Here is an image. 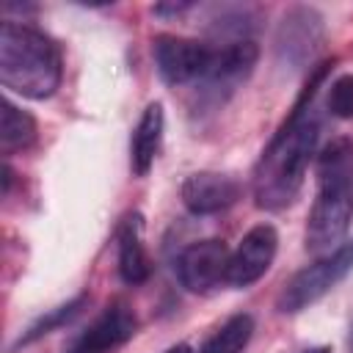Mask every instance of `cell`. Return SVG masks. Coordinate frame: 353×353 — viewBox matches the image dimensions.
Listing matches in <instances>:
<instances>
[{
    "instance_id": "1",
    "label": "cell",
    "mask_w": 353,
    "mask_h": 353,
    "mask_svg": "<svg viewBox=\"0 0 353 353\" xmlns=\"http://www.w3.org/2000/svg\"><path fill=\"white\" fill-rule=\"evenodd\" d=\"M334 61H320L295 99L290 116L279 127V132L265 146L256 168H254V201L262 210H284L295 201L303 188L306 168L314 160L317 138H320V113L314 108L317 91L328 74Z\"/></svg>"
},
{
    "instance_id": "2",
    "label": "cell",
    "mask_w": 353,
    "mask_h": 353,
    "mask_svg": "<svg viewBox=\"0 0 353 353\" xmlns=\"http://www.w3.org/2000/svg\"><path fill=\"white\" fill-rule=\"evenodd\" d=\"M317 196L306 215V251L323 256L345 243L353 221V138L336 135L314 154Z\"/></svg>"
},
{
    "instance_id": "3",
    "label": "cell",
    "mask_w": 353,
    "mask_h": 353,
    "mask_svg": "<svg viewBox=\"0 0 353 353\" xmlns=\"http://www.w3.org/2000/svg\"><path fill=\"white\" fill-rule=\"evenodd\" d=\"M61 77L58 44L33 25L6 19L0 28V83L25 99H47L58 91Z\"/></svg>"
},
{
    "instance_id": "4",
    "label": "cell",
    "mask_w": 353,
    "mask_h": 353,
    "mask_svg": "<svg viewBox=\"0 0 353 353\" xmlns=\"http://www.w3.org/2000/svg\"><path fill=\"white\" fill-rule=\"evenodd\" d=\"M259 58V47L245 41H223L212 47V58L201 80L196 83V110L199 108H221L254 72Z\"/></svg>"
},
{
    "instance_id": "5",
    "label": "cell",
    "mask_w": 353,
    "mask_h": 353,
    "mask_svg": "<svg viewBox=\"0 0 353 353\" xmlns=\"http://www.w3.org/2000/svg\"><path fill=\"white\" fill-rule=\"evenodd\" d=\"M350 270H353V237L345 240L342 245H336L334 251L317 256L303 270H298L287 281V287L281 290V295H279V312L295 314V312L312 306L328 290H334Z\"/></svg>"
},
{
    "instance_id": "6",
    "label": "cell",
    "mask_w": 353,
    "mask_h": 353,
    "mask_svg": "<svg viewBox=\"0 0 353 353\" xmlns=\"http://www.w3.org/2000/svg\"><path fill=\"white\" fill-rule=\"evenodd\" d=\"M325 41V19L312 6H292L281 14L273 50L279 63L290 69H306Z\"/></svg>"
},
{
    "instance_id": "7",
    "label": "cell",
    "mask_w": 353,
    "mask_h": 353,
    "mask_svg": "<svg viewBox=\"0 0 353 353\" xmlns=\"http://www.w3.org/2000/svg\"><path fill=\"white\" fill-rule=\"evenodd\" d=\"M152 55L160 80L171 88H179V85H196L201 80V74L210 66L212 47L196 39L163 33L152 41Z\"/></svg>"
},
{
    "instance_id": "8",
    "label": "cell",
    "mask_w": 353,
    "mask_h": 353,
    "mask_svg": "<svg viewBox=\"0 0 353 353\" xmlns=\"http://www.w3.org/2000/svg\"><path fill=\"white\" fill-rule=\"evenodd\" d=\"M135 331H138L135 312L127 303L113 301L83 331L72 336L63 353H116L135 336Z\"/></svg>"
},
{
    "instance_id": "9",
    "label": "cell",
    "mask_w": 353,
    "mask_h": 353,
    "mask_svg": "<svg viewBox=\"0 0 353 353\" xmlns=\"http://www.w3.org/2000/svg\"><path fill=\"white\" fill-rule=\"evenodd\" d=\"M229 248L223 240L207 237L185 245L174 262L176 279L188 292H210L215 284L226 281L229 268Z\"/></svg>"
},
{
    "instance_id": "10",
    "label": "cell",
    "mask_w": 353,
    "mask_h": 353,
    "mask_svg": "<svg viewBox=\"0 0 353 353\" xmlns=\"http://www.w3.org/2000/svg\"><path fill=\"white\" fill-rule=\"evenodd\" d=\"M279 251V234L270 223H256L251 226L237 248L229 254V268H226V284L232 287H251L254 281H259Z\"/></svg>"
},
{
    "instance_id": "11",
    "label": "cell",
    "mask_w": 353,
    "mask_h": 353,
    "mask_svg": "<svg viewBox=\"0 0 353 353\" xmlns=\"http://www.w3.org/2000/svg\"><path fill=\"white\" fill-rule=\"evenodd\" d=\"M179 196H182V204H185L188 212L215 215V212H223L232 204H237V199L243 196V185L232 174L196 171V174L185 176V182L179 188Z\"/></svg>"
},
{
    "instance_id": "12",
    "label": "cell",
    "mask_w": 353,
    "mask_h": 353,
    "mask_svg": "<svg viewBox=\"0 0 353 353\" xmlns=\"http://www.w3.org/2000/svg\"><path fill=\"white\" fill-rule=\"evenodd\" d=\"M116 268L124 284L138 287L152 276V259L143 245V215L127 212L116 226Z\"/></svg>"
},
{
    "instance_id": "13",
    "label": "cell",
    "mask_w": 353,
    "mask_h": 353,
    "mask_svg": "<svg viewBox=\"0 0 353 353\" xmlns=\"http://www.w3.org/2000/svg\"><path fill=\"white\" fill-rule=\"evenodd\" d=\"M163 127H165V113L160 102H149L132 130L130 138V168L135 176H146L154 165V157L163 146Z\"/></svg>"
},
{
    "instance_id": "14",
    "label": "cell",
    "mask_w": 353,
    "mask_h": 353,
    "mask_svg": "<svg viewBox=\"0 0 353 353\" xmlns=\"http://www.w3.org/2000/svg\"><path fill=\"white\" fill-rule=\"evenodd\" d=\"M36 119L17 108L11 99L3 102V116H0V149L3 154H14V152H25L36 143Z\"/></svg>"
},
{
    "instance_id": "15",
    "label": "cell",
    "mask_w": 353,
    "mask_h": 353,
    "mask_svg": "<svg viewBox=\"0 0 353 353\" xmlns=\"http://www.w3.org/2000/svg\"><path fill=\"white\" fill-rule=\"evenodd\" d=\"M88 303V295L85 292H80V295H74L72 301H66V303H61V306H55V309H50L47 314H41V317H36L22 334H19V339L8 347V353H17L19 347H28V345H33L36 339H41V336H47V334H52L55 328H61V325H66V323H72L80 312H83V306Z\"/></svg>"
},
{
    "instance_id": "16",
    "label": "cell",
    "mask_w": 353,
    "mask_h": 353,
    "mask_svg": "<svg viewBox=\"0 0 353 353\" xmlns=\"http://www.w3.org/2000/svg\"><path fill=\"white\" fill-rule=\"evenodd\" d=\"M254 334V317L240 312V314H232L207 342L199 353H243L248 339Z\"/></svg>"
},
{
    "instance_id": "17",
    "label": "cell",
    "mask_w": 353,
    "mask_h": 353,
    "mask_svg": "<svg viewBox=\"0 0 353 353\" xmlns=\"http://www.w3.org/2000/svg\"><path fill=\"white\" fill-rule=\"evenodd\" d=\"M325 108L336 119H353V74L350 72L339 74L336 80H331L328 97H325Z\"/></svg>"
},
{
    "instance_id": "18",
    "label": "cell",
    "mask_w": 353,
    "mask_h": 353,
    "mask_svg": "<svg viewBox=\"0 0 353 353\" xmlns=\"http://www.w3.org/2000/svg\"><path fill=\"white\" fill-rule=\"evenodd\" d=\"M193 8V3H160V6H154L152 11L157 14V17H176V14H185V11H190Z\"/></svg>"
},
{
    "instance_id": "19",
    "label": "cell",
    "mask_w": 353,
    "mask_h": 353,
    "mask_svg": "<svg viewBox=\"0 0 353 353\" xmlns=\"http://www.w3.org/2000/svg\"><path fill=\"white\" fill-rule=\"evenodd\" d=\"M165 353H193V347H190L188 342H176V345H171Z\"/></svg>"
},
{
    "instance_id": "20",
    "label": "cell",
    "mask_w": 353,
    "mask_h": 353,
    "mask_svg": "<svg viewBox=\"0 0 353 353\" xmlns=\"http://www.w3.org/2000/svg\"><path fill=\"white\" fill-rule=\"evenodd\" d=\"M301 353H331L328 345H317V347H309V350H301Z\"/></svg>"
},
{
    "instance_id": "21",
    "label": "cell",
    "mask_w": 353,
    "mask_h": 353,
    "mask_svg": "<svg viewBox=\"0 0 353 353\" xmlns=\"http://www.w3.org/2000/svg\"><path fill=\"white\" fill-rule=\"evenodd\" d=\"M350 353H353V325H350Z\"/></svg>"
}]
</instances>
